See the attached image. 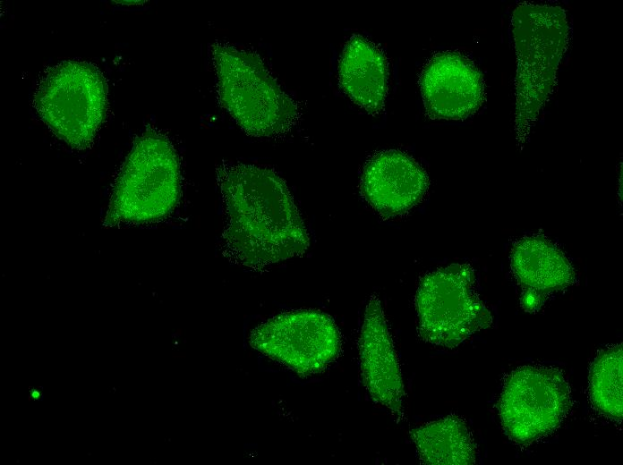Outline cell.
I'll return each instance as SVG.
<instances>
[{"mask_svg":"<svg viewBox=\"0 0 623 465\" xmlns=\"http://www.w3.org/2000/svg\"><path fill=\"white\" fill-rule=\"evenodd\" d=\"M180 192L176 151L166 136L149 130L135 140L121 168L105 224L161 219L174 210Z\"/></svg>","mask_w":623,"mask_h":465,"instance_id":"4","label":"cell"},{"mask_svg":"<svg viewBox=\"0 0 623 465\" xmlns=\"http://www.w3.org/2000/svg\"><path fill=\"white\" fill-rule=\"evenodd\" d=\"M429 180L421 165L399 150H385L366 164L361 180L364 199L384 218L406 213L427 191Z\"/></svg>","mask_w":623,"mask_h":465,"instance_id":"11","label":"cell"},{"mask_svg":"<svg viewBox=\"0 0 623 465\" xmlns=\"http://www.w3.org/2000/svg\"><path fill=\"white\" fill-rule=\"evenodd\" d=\"M511 267L522 288V306L527 311L538 309L548 295L567 288L574 280L568 259L541 237H526L516 242L511 252Z\"/></svg>","mask_w":623,"mask_h":465,"instance_id":"12","label":"cell"},{"mask_svg":"<svg viewBox=\"0 0 623 465\" xmlns=\"http://www.w3.org/2000/svg\"><path fill=\"white\" fill-rule=\"evenodd\" d=\"M622 344L602 351L590 370L589 393L594 408L603 416L622 420L623 402Z\"/></svg>","mask_w":623,"mask_h":465,"instance_id":"15","label":"cell"},{"mask_svg":"<svg viewBox=\"0 0 623 465\" xmlns=\"http://www.w3.org/2000/svg\"><path fill=\"white\" fill-rule=\"evenodd\" d=\"M475 275L467 264H452L425 275L415 306L420 337L431 344L455 348L492 322L475 289Z\"/></svg>","mask_w":623,"mask_h":465,"instance_id":"6","label":"cell"},{"mask_svg":"<svg viewBox=\"0 0 623 465\" xmlns=\"http://www.w3.org/2000/svg\"><path fill=\"white\" fill-rule=\"evenodd\" d=\"M107 87L102 72L83 61L47 69L34 94L40 119L73 148H89L105 118Z\"/></svg>","mask_w":623,"mask_h":465,"instance_id":"5","label":"cell"},{"mask_svg":"<svg viewBox=\"0 0 623 465\" xmlns=\"http://www.w3.org/2000/svg\"><path fill=\"white\" fill-rule=\"evenodd\" d=\"M338 76L342 89L356 105L371 114L382 109L388 72L386 57L375 44L352 37L342 53Z\"/></svg>","mask_w":623,"mask_h":465,"instance_id":"13","label":"cell"},{"mask_svg":"<svg viewBox=\"0 0 623 465\" xmlns=\"http://www.w3.org/2000/svg\"><path fill=\"white\" fill-rule=\"evenodd\" d=\"M421 461L430 465L475 463L476 445L466 424L448 416L414 428L410 433Z\"/></svg>","mask_w":623,"mask_h":465,"instance_id":"14","label":"cell"},{"mask_svg":"<svg viewBox=\"0 0 623 465\" xmlns=\"http://www.w3.org/2000/svg\"><path fill=\"white\" fill-rule=\"evenodd\" d=\"M420 88L428 114L433 119L460 120L475 113L484 99V82L465 57L443 53L423 69Z\"/></svg>","mask_w":623,"mask_h":465,"instance_id":"10","label":"cell"},{"mask_svg":"<svg viewBox=\"0 0 623 465\" xmlns=\"http://www.w3.org/2000/svg\"><path fill=\"white\" fill-rule=\"evenodd\" d=\"M217 179L226 213L223 247L229 258L258 268L307 250V228L276 172L256 165L223 163Z\"/></svg>","mask_w":623,"mask_h":465,"instance_id":"1","label":"cell"},{"mask_svg":"<svg viewBox=\"0 0 623 465\" xmlns=\"http://www.w3.org/2000/svg\"><path fill=\"white\" fill-rule=\"evenodd\" d=\"M252 345L300 374L322 370L340 351L333 319L312 310L281 314L254 330Z\"/></svg>","mask_w":623,"mask_h":465,"instance_id":"8","label":"cell"},{"mask_svg":"<svg viewBox=\"0 0 623 465\" xmlns=\"http://www.w3.org/2000/svg\"><path fill=\"white\" fill-rule=\"evenodd\" d=\"M363 383L371 399L389 410L397 421L405 419L402 373L380 299L368 302L359 338Z\"/></svg>","mask_w":623,"mask_h":465,"instance_id":"9","label":"cell"},{"mask_svg":"<svg viewBox=\"0 0 623 465\" xmlns=\"http://www.w3.org/2000/svg\"><path fill=\"white\" fill-rule=\"evenodd\" d=\"M219 102L248 135L272 138L298 119V106L256 54L229 44L212 45Z\"/></svg>","mask_w":623,"mask_h":465,"instance_id":"3","label":"cell"},{"mask_svg":"<svg viewBox=\"0 0 623 465\" xmlns=\"http://www.w3.org/2000/svg\"><path fill=\"white\" fill-rule=\"evenodd\" d=\"M570 406V389L560 370L525 366L507 376L499 411L508 438L528 445L553 432Z\"/></svg>","mask_w":623,"mask_h":465,"instance_id":"7","label":"cell"},{"mask_svg":"<svg viewBox=\"0 0 623 465\" xmlns=\"http://www.w3.org/2000/svg\"><path fill=\"white\" fill-rule=\"evenodd\" d=\"M511 29L516 55L515 131L522 145L553 91L569 26L560 6L523 3L512 13Z\"/></svg>","mask_w":623,"mask_h":465,"instance_id":"2","label":"cell"}]
</instances>
